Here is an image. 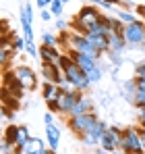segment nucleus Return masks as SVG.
Returning <instances> with one entry per match:
<instances>
[{"instance_id":"nucleus-16","label":"nucleus","mask_w":145,"mask_h":154,"mask_svg":"<svg viewBox=\"0 0 145 154\" xmlns=\"http://www.w3.org/2000/svg\"><path fill=\"white\" fill-rule=\"evenodd\" d=\"M87 40L91 42V46L97 50V54H108L110 52V44H108V35L104 33H87Z\"/></svg>"},{"instance_id":"nucleus-29","label":"nucleus","mask_w":145,"mask_h":154,"mask_svg":"<svg viewBox=\"0 0 145 154\" xmlns=\"http://www.w3.org/2000/svg\"><path fill=\"white\" fill-rule=\"evenodd\" d=\"M137 121H139V127H145V106L137 108Z\"/></svg>"},{"instance_id":"nucleus-25","label":"nucleus","mask_w":145,"mask_h":154,"mask_svg":"<svg viewBox=\"0 0 145 154\" xmlns=\"http://www.w3.org/2000/svg\"><path fill=\"white\" fill-rule=\"evenodd\" d=\"M62 11H64V2H62V0H52V4H50V13L56 15V17H60Z\"/></svg>"},{"instance_id":"nucleus-15","label":"nucleus","mask_w":145,"mask_h":154,"mask_svg":"<svg viewBox=\"0 0 145 154\" xmlns=\"http://www.w3.org/2000/svg\"><path fill=\"white\" fill-rule=\"evenodd\" d=\"M60 135H62V131L60 127L56 125V123H50L46 125V142H48V148L50 150H58V146H60Z\"/></svg>"},{"instance_id":"nucleus-11","label":"nucleus","mask_w":145,"mask_h":154,"mask_svg":"<svg viewBox=\"0 0 145 154\" xmlns=\"http://www.w3.org/2000/svg\"><path fill=\"white\" fill-rule=\"evenodd\" d=\"M106 131H108V125H106L104 121H97L96 125L89 129L87 133H83L79 140H81L85 146H99V144H102V137H104Z\"/></svg>"},{"instance_id":"nucleus-3","label":"nucleus","mask_w":145,"mask_h":154,"mask_svg":"<svg viewBox=\"0 0 145 154\" xmlns=\"http://www.w3.org/2000/svg\"><path fill=\"white\" fill-rule=\"evenodd\" d=\"M141 127H124L120 140V150L126 154H143L141 150Z\"/></svg>"},{"instance_id":"nucleus-9","label":"nucleus","mask_w":145,"mask_h":154,"mask_svg":"<svg viewBox=\"0 0 145 154\" xmlns=\"http://www.w3.org/2000/svg\"><path fill=\"white\" fill-rule=\"evenodd\" d=\"M67 50H75V52H81V54H89V56H93V58L99 60L97 50L91 46V42L87 40V35H83V33H75V31H72L71 42H69V48H67Z\"/></svg>"},{"instance_id":"nucleus-24","label":"nucleus","mask_w":145,"mask_h":154,"mask_svg":"<svg viewBox=\"0 0 145 154\" xmlns=\"http://www.w3.org/2000/svg\"><path fill=\"white\" fill-rule=\"evenodd\" d=\"M42 46H50V48H58V38L52 33H42Z\"/></svg>"},{"instance_id":"nucleus-32","label":"nucleus","mask_w":145,"mask_h":154,"mask_svg":"<svg viewBox=\"0 0 145 154\" xmlns=\"http://www.w3.org/2000/svg\"><path fill=\"white\" fill-rule=\"evenodd\" d=\"M137 15L145 21V4H139V6H137Z\"/></svg>"},{"instance_id":"nucleus-34","label":"nucleus","mask_w":145,"mask_h":154,"mask_svg":"<svg viewBox=\"0 0 145 154\" xmlns=\"http://www.w3.org/2000/svg\"><path fill=\"white\" fill-rule=\"evenodd\" d=\"M52 19V13L50 11H42V21H50Z\"/></svg>"},{"instance_id":"nucleus-2","label":"nucleus","mask_w":145,"mask_h":154,"mask_svg":"<svg viewBox=\"0 0 145 154\" xmlns=\"http://www.w3.org/2000/svg\"><path fill=\"white\" fill-rule=\"evenodd\" d=\"M58 67H60V71L64 73V79L71 81L75 90H79V92L89 90V85H91L89 77H87L79 67H77V65H75V63H72V58L67 54V52H62V56H60V60H58Z\"/></svg>"},{"instance_id":"nucleus-28","label":"nucleus","mask_w":145,"mask_h":154,"mask_svg":"<svg viewBox=\"0 0 145 154\" xmlns=\"http://www.w3.org/2000/svg\"><path fill=\"white\" fill-rule=\"evenodd\" d=\"M135 79H143L145 81V63H139L135 67Z\"/></svg>"},{"instance_id":"nucleus-31","label":"nucleus","mask_w":145,"mask_h":154,"mask_svg":"<svg viewBox=\"0 0 145 154\" xmlns=\"http://www.w3.org/2000/svg\"><path fill=\"white\" fill-rule=\"evenodd\" d=\"M44 123H46V125H50V123H54V112H46V115H44Z\"/></svg>"},{"instance_id":"nucleus-23","label":"nucleus","mask_w":145,"mask_h":154,"mask_svg":"<svg viewBox=\"0 0 145 154\" xmlns=\"http://www.w3.org/2000/svg\"><path fill=\"white\" fill-rule=\"evenodd\" d=\"M114 13H116V19H118L120 23H124V25H131V23H135V21H137V17H135L131 11H122V8H116Z\"/></svg>"},{"instance_id":"nucleus-18","label":"nucleus","mask_w":145,"mask_h":154,"mask_svg":"<svg viewBox=\"0 0 145 154\" xmlns=\"http://www.w3.org/2000/svg\"><path fill=\"white\" fill-rule=\"evenodd\" d=\"M62 52L58 48H50V46H40V58H42V65H58Z\"/></svg>"},{"instance_id":"nucleus-13","label":"nucleus","mask_w":145,"mask_h":154,"mask_svg":"<svg viewBox=\"0 0 145 154\" xmlns=\"http://www.w3.org/2000/svg\"><path fill=\"white\" fill-rule=\"evenodd\" d=\"M60 94H62V90H60L58 85L48 83V81H44V83H42V96H44V100H46V104H48V108H52L54 104L58 102Z\"/></svg>"},{"instance_id":"nucleus-35","label":"nucleus","mask_w":145,"mask_h":154,"mask_svg":"<svg viewBox=\"0 0 145 154\" xmlns=\"http://www.w3.org/2000/svg\"><path fill=\"white\" fill-rule=\"evenodd\" d=\"M42 154H56V152H54V150H50V148H46V150H44Z\"/></svg>"},{"instance_id":"nucleus-20","label":"nucleus","mask_w":145,"mask_h":154,"mask_svg":"<svg viewBox=\"0 0 145 154\" xmlns=\"http://www.w3.org/2000/svg\"><path fill=\"white\" fill-rule=\"evenodd\" d=\"M122 98L126 100V102H131V104H135V96H137V79L135 77H131V79H126L124 83H122Z\"/></svg>"},{"instance_id":"nucleus-10","label":"nucleus","mask_w":145,"mask_h":154,"mask_svg":"<svg viewBox=\"0 0 145 154\" xmlns=\"http://www.w3.org/2000/svg\"><path fill=\"white\" fill-rule=\"evenodd\" d=\"M120 140H122V129L120 127H108V131L102 137L99 148L106 150L108 154H112V152H116V150H120Z\"/></svg>"},{"instance_id":"nucleus-4","label":"nucleus","mask_w":145,"mask_h":154,"mask_svg":"<svg viewBox=\"0 0 145 154\" xmlns=\"http://www.w3.org/2000/svg\"><path fill=\"white\" fill-rule=\"evenodd\" d=\"M4 137H6L10 144H15V148H17V154H23L25 146H27V142L31 140L27 125H15V123L6 127V131H4Z\"/></svg>"},{"instance_id":"nucleus-8","label":"nucleus","mask_w":145,"mask_h":154,"mask_svg":"<svg viewBox=\"0 0 145 154\" xmlns=\"http://www.w3.org/2000/svg\"><path fill=\"white\" fill-rule=\"evenodd\" d=\"M124 40L129 44V48H137V46H143L145 42V21L137 19L135 23L131 25H124Z\"/></svg>"},{"instance_id":"nucleus-27","label":"nucleus","mask_w":145,"mask_h":154,"mask_svg":"<svg viewBox=\"0 0 145 154\" xmlns=\"http://www.w3.org/2000/svg\"><path fill=\"white\" fill-rule=\"evenodd\" d=\"M139 90V88H137ZM133 106H137V108H143L145 106V90H139L137 92V96H135V104Z\"/></svg>"},{"instance_id":"nucleus-17","label":"nucleus","mask_w":145,"mask_h":154,"mask_svg":"<svg viewBox=\"0 0 145 154\" xmlns=\"http://www.w3.org/2000/svg\"><path fill=\"white\" fill-rule=\"evenodd\" d=\"M89 112H96V110H93V100H91L89 96H85V94H83L69 117H81V115H89ZM69 117H67V119H69Z\"/></svg>"},{"instance_id":"nucleus-33","label":"nucleus","mask_w":145,"mask_h":154,"mask_svg":"<svg viewBox=\"0 0 145 154\" xmlns=\"http://www.w3.org/2000/svg\"><path fill=\"white\" fill-rule=\"evenodd\" d=\"M141 150H143V154H145V127H141Z\"/></svg>"},{"instance_id":"nucleus-30","label":"nucleus","mask_w":145,"mask_h":154,"mask_svg":"<svg viewBox=\"0 0 145 154\" xmlns=\"http://www.w3.org/2000/svg\"><path fill=\"white\" fill-rule=\"evenodd\" d=\"M96 6H102V8H108V11H114V2H106V0H97Z\"/></svg>"},{"instance_id":"nucleus-1","label":"nucleus","mask_w":145,"mask_h":154,"mask_svg":"<svg viewBox=\"0 0 145 154\" xmlns=\"http://www.w3.org/2000/svg\"><path fill=\"white\" fill-rule=\"evenodd\" d=\"M102 17H104V15L97 11L96 4H85V6H81V8H79V13L75 15V19L71 21V31L87 35V33H89V31L99 23V19H102Z\"/></svg>"},{"instance_id":"nucleus-14","label":"nucleus","mask_w":145,"mask_h":154,"mask_svg":"<svg viewBox=\"0 0 145 154\" xmlns=\"http://www.w3.org/2000/svg\"><path fill=\"white\" fill-rule=\"evenodd\" d=\"M108 44H110V52H108V54H122V52L129 48L124 35L118 33V31H112V33L108 35Z\"/></svg>"},{"instance_id":"nucleus-37","label":"nucleus","mask_w":145,"mask_h":154,"mask_svg":"<svg viewBox=\"0 0 145 154\" xmlns=\"http://www.w3.org/2000/svg\"><path fill=\"white\" fill-rule=\"evenodd\" d=\"M141 50H143V52H145V42H143V46H141Z\"/></svg>"},{"instance_id":"nucleus-12","label":"nucleus","mask_w":145,"mask_h":154,"mask_svg":"<svg viewBox=\"0 0 145 154\" xmlns=\"http://www.w3.org/2000/svg\"><path fill=\"white\" fill-rule=\"evenodd\" d=\"M42 77H44V81H48V83H54V85H62V81H64V73L60 71V67L58 65H42Z\"/></svg>"},{"instance_id":"nucleus-22","label":"nucleus","mask_w":145,"mask_h":154,"mask_svg":"<svg viewBox=\"0 0 145 154\" xmlns=\"http://www.w3.org/2000/svg\"><path fill=\"white\" fill-rule=\"evenodd\" d=\"M33 25V8L27 2L21 6V27H31Z\"/></svg>"},{"instance_id":"nucleus-6","label":"nucleus","mask_w":145,"mask_h":154,"mask_svg":"<svg viewBox=\"0 0 145 154\" xmlns=\"http://www.w3.org/2000/svg\"><path fill=\"white\" fill-rule=\"evenodd\" d=\"M10 73H13V77L17 79V83L23 88L25 92L37 88V75H35V71L29 65H17V67L10 69Z\"/></svg>"},{"instance_id":"nucleus-19","label":"nucleus","mask_w":145,"mask_h":154,"mask_svg":"<svg viewBox=\"0 0 145 154\" xmlns=\"http://www.w3.org/2000/svg\"><path fill=\"white\" fill-rule=\"evenodd\" d=\"M17 56V52L13 48V44H0V65H2V71H10V60Z\"/></svg>"},{"instance_id":"nucleus-21","label":"nucleus","mask_w":145,"mask_h":154,"mask_svg":"<svg viewBox=\"0 0 145 154\" xmlns=\"http://www.w3.org/2000/svg\"><path fill=\"white\" fill-rule=\"evenodd\" d=\"M44 150H46V142L42 137H31L27 142V146H25L23 154H42Z\"/></svg>"},{"instance_id":"nucleus-7","label":"nucleus","mask_w":145,"mask_h":154,"mask_svg":"<svg viewBox=\"0 0 145 154\" xmlns=\"http://www.w3.org/2000/svg\"><path fill=\"white\" fill-rule=\"evenodd\" d=\"M97 121V115L96 112H89V115H81V117H69L67 119V125H69V129H71L75 135H83V133H87L89 129L96 125Z\"/></svg>"},{"instance_id":"nucleus-26","label":"nucleus","mask_w":145,"mask_h":154,"mask_svg":"<svg viewBox=\"0 0 145 154\" xmlns=\"http://www.w3.org/2000/svg\"><path fill=\"white\" fill-rule=\"evenodd\" d=\"M25 46H27V42H25V38H23V35H17V38L13 40V48H15V52L25 50Z\"/></svg>"},{"instance_id":"nucleus-36","label":"nucleus","mask_w":145,"mask_h":154,"mask_svg":"<svg viewBox=\"0 0 145 154\" xmlns=\"http://www.w3.org/2000/svg\"><path fill=\"white\" fill-rule=\"evenodd\" d=\"M112 154H126V152H122V150H116V152H112Z\"/></svg>"},{"instance_id":"nucleus-5","label":"nucleus","mask_w":145,"mask_h":154,"mask_svg":"<svg viewBox=\"0 0 145 154\" xmlns=\"http://www.w3.org/2000/svg\"><path fill=\"white\" fill-rule=\"evenodd\" d=\"M81 96H83V92H79V90L62 92L60 98H58V102L50 108V112H54V115H67V117H69V115L72 112V108L77 106V102H79Z\"/></svg>"}]
</instances>
